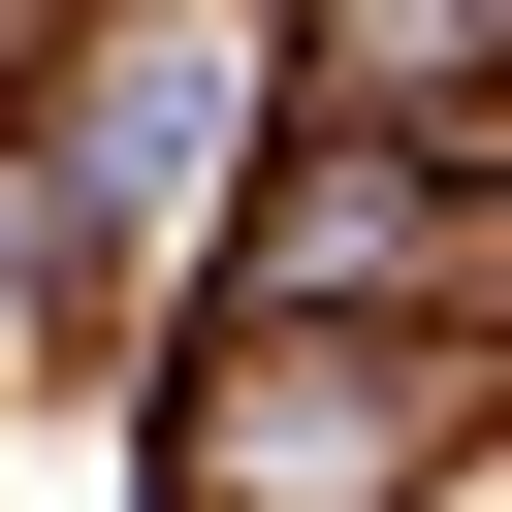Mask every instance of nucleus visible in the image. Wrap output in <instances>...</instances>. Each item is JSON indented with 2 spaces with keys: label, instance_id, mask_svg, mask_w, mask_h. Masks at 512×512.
I'll return each instance as SVG.
<instances>
[{
  "label": "nucleus",
  "instance_id": "1",
  "mask_svg": "<svg viewBox=\"0 0 512 512\" xmlns=\"http://www.w3.org/2000/svg\"><path fill=\"white\" fill-rule=\"evenodd\" d=\"M416 448H448V384H416V352H352V320H288V352H224V384L160 416V480H192V512H384Z\"/></svg>",
  "mask_w": 512,
  "mask_h": 512
},
{
  "label": "nucleus",
  "instance_id": "2",
  "mask_svg": "<svg viewBox=\"0 0 512 512\" xmlns=\"http://www.w3.org/2000/svg\"><path fill=\"white\" fill-rule=\"evenodd\" d=\"M512 96V0H320V128H448Z\"/></svg>",
  "mask_w": 512,
  "mask_h": 512
}]
</instances>
